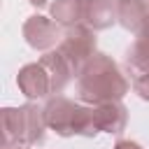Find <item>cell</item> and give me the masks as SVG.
Wrapping results in <instances>:
<instances>
[{
    "label": "cell",
    "mask_w": 149,
    "mask_h": 149,
    "mask_svg": "<svg viewBox=\"0 0 149 149\" xmlns=\"http://www.w3.org/2000/svg\"><path fill=\"white\" fill-rule=\"evenodd\" d=\"M95 114V126L98 130H107V133H119L126 126V107L116 100L102 102L93 109Z\"/></svg>",
    "instance_id": "52a82bcc"
},
{
    "label": "cell",
    "mask_w": 149,
    "mask_h": 149,
    "mask_svg": "<svg viewBox=\"0 0 149 149\" xmlns=\"http://www.w3.org/2000/svg\"><path fill=\"white\" fill-rule=\"evenodd\" d=\"M133 86H135V91H137L144 100H149V72H137Z\"/></svg>",
    "instance_id": "8fae6325"
},
{
    "label": "cell",
    "mask_w": 149,
    "mask_h": 149,
    "mask_svg": "<svg viewBox=\"0 0 149 149\" xmlns=\"http://www.w3.org/2000/svg\"><path fill=\"white\" fill-rule=\"evenodd\" d=\"M7 149H26V147H7Z\"/></svg>",
    "instance_id": "5bb4252c"
},
{
    "label": "cell",
    "mask_w": 149,
    "mask_h": 149,
    "mask_svg": "<svg viewBox=\"0 0 149 149\" xmlns=\"http://www.w3.org/2000/svg\"><path fill=\"white\" fill-rule=\"evenodd\" d=\"M119 2H121V0H119Z\"/></svg>",
    "instance_id": "2e32d148"
},
{
    "label": "cell",
    "mask_w": 149,
    "mask_h": 149,
    "mask_svg": "<svg viewBox=\"0 0 149 149\" xmlns=\"http://www.w3.org/2000/svg\"><path fill=\"white\" fill-rule=\"evenodd\" d=\"M44 112H37L35 107L26 105L19 109H2V128H5V144L12 142L21 144H35L44 135Z\"/></svg>",
    "instance_id": "3957f363"
},
{
    "label": "cell",
    "mask_w": 149,
    "mask_h": 149,
    "mask_svg": "<svg viewBox=\"0 0 149 149\" xmlns=\"http://www.w3.org/2000/svg\"><path fill=\"white\" fill-rule=\"evenodd\" d=\"M93 49H95V37H93V33H91L88 28H84V26H72V30L65 35V40H63V44H61L58 51H61V54L65 56V61L70 63L72 74H77V72H81L84 65L91 61Z\"/></svg>",
    "instance_id": "277c9868"
},
{
    "label": "cell",
    "mask_w": 149,
    "mask_h": 149,
    "mask_svg": "<svg viewBox=\"0 0 149 149\" xmlns=\"http://www.w3.org/2000/svg\"><path fill=\"white\" fill-rule=\"evenodd\" d=\"M19 88L23 91L26 98L35 100V98H44L49 95L54 88V79L49 74V70L42 65V63H33V65H26L21 72H19Z\"/></svg>",
    "instance_id": "5b68a950"
},
{
    "label": "cell",
    "mask_w": 149,
    "mask_h": 149,
    "mask_svg": "<svg viewBox=\"0 0 149 149\" xmlns=\"http://www.w3.org/2000/svg\"><path fill=\"white\" fill-rule=\"evenodd\" d=\"M114 21L112 0H88L84 2V23L91 28H107Z\"/></svg>",
    "instance_id": "9c48e42d"
},
{
    "label": "cell",
    "mask_w": 149,
    "mask_h": 149,
    "mask_svg": "<svg viewBox=\"0 0 149 149\" xmlns=\"http://www.w3.org/2000/svg\"><path fill=\"white\" fill-rule=\"evenodd\" d=\"M44 121L58 135H95V114L93 109L79 107L68 98H56L44 107Z\"/></svg>",
    "instance_id": "7a4b0ae2"
},
{
    "label": "cell",
    "mask_w": 149,
    "mask_h": 149,
    "mask_svg": "<svg viewBox=\"0 0 149 149\" xmlns=\"http://www.w3.org/2000/svg\"><path fill=\"white\" fill-rule=\"evenodd\" d=\"M147 5H149V0H147Z\"/></svg>",
    "instance_id": "9a60e30c"
},
{
    "label": "cell",
    "mask_w": 149,
    "mask_h": 149,
    "mask_svg": "<svg viewBox=\"0 0 149 149\" xmlns=\"http://www.w3.org/2000/svg\"><path fill=\"white\" fill-rule=\"evenodd\" d=\"M30 2H33V5H44L47 0H30Z\"/></svg>",
    "instance_id": "4fadbf2b"
},
{
    "label": "cell",
    "mask_w": 149,
    "mask_h": 149,
    "mask_svg": "<svg viewBox=\"0 0 149 149\" xmlns=\"http://www.w3.org/2000/svg\"><path fill=\"white\" fill-rule=\"evenodd\" d=\"M51 14L56 23L77 26L79 21H84V2L81 0H56L51 7Z\"/></svg>",
    "instance_id": "30bf717a"
},
{
    "label": "cell",
    "mask_w": 149,
    "mask_h": 149,
    "mask_svg": "<svg viewBox=\"0 0 149 149\" xmlns=\"http://www.w3.org/2000/svg\"><path fill=\"white\" fill-rule=\"evenodd\" d=\"M114 149H142L140 144H135V142H119Z\"/></svg>",
    "instance_id": "7c38bea8"
},
{
    "label": "cell",
    "mask_w": 149,
    "mask_h": 149,
    "mask_svg": "<svg viewBox=\"0 0 149 149\" xmlns=\"http://www.w3.org/2000/svg\"><path fill=\"white\" fill-rule=\"evenodd\" d=\"M126 91L128 81L123 79L114 61H109L105 54H95L79 72V98L86 102L102 105L109 100H119L126 95Z\"/></svg>",
    "instance_id": "6da1fadb"
},
{
    "label": "cell",
    "mask_w": 149,
    "mask_h": 149,
    "mask_svg": "<svg viewBox=\"0 0 149 149\" xmlns=\"http://www.w3.org/2000/svg\"><path fill=\"white\" fill-rule=\"evenodd\" d=\"M116 19L121 21L123 28L140 33L144 21H147V2H142V0H121L116 5Z\"/></svg>",
    "instance_id": "ba28073f"
},
{
    "label": "cell",
    "mask_w": 149,
    "mask_h": 149,
    "mask_svg": "<svg viewBox=\"0 0 149 149\" xmlns=\"http://www.w3.org/2000/svg\"><path fill=\"white\" fill-rule=\"evenodd\" d=\"M23 35L30 47L35 49H49L58 40V26L44 16H30L23 26Z\"/></svg>",
    "instance_id": "8992f818"
}]
</instances>
